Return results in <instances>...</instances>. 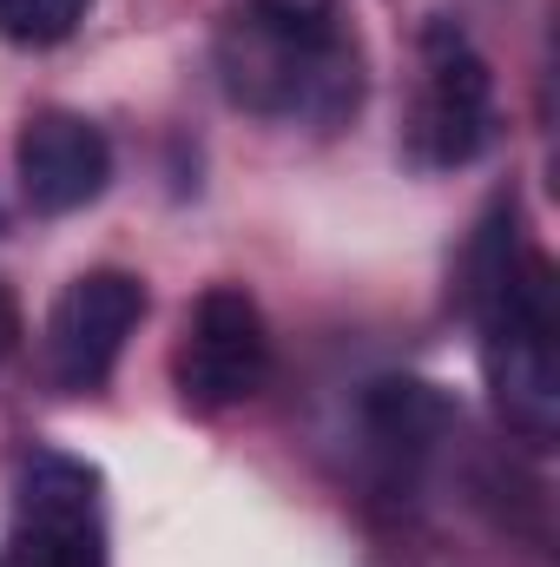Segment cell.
I'll list each match as a JSON object with an SVG mask.
<instances>
[{
  "label": "cell",
  "mask_w": 560,
  "mask_h": 567,
  "mask_svg": "<svg viewBox=\"0 0 560 567\" xmlns=\"http://www.w3.org/2000/svg\"><path fill=\"white\" fill-rule=\"evenodd\" d=\"M7 567H106V528H100V482H93V468H80L66 455H33L20 468Z\"/></svg>",
  "instance_id": "5"
},
{
  "label": "cell",
  "mask_w": 560,
  "mask_h": 567,
  "mask_svg": "<svg viewBox=\"0 0 560 567\" xmlns=\"http://www.w3.org/2000/svg\"><path fill=\"white\" fill-rule=\"evenodd\" d=\"M218 86L231 106L283 120V126H330L356 106V53L323 20L238 7L218 27Z\"/></svg>",
  "instance_id": "1"
},
{
  "label": "cell",
  "mask_w": 560,
  "mask_h": 567,
  "mask_svg": "<svg viewBox=\"0 0 560 567\" xmlns=\"http://www.w3.org/2000/svg\"><path fill=\"white\" fill-rule=\"evenodd\" d=\"M488 140H495V80L481 53L455 27H428L416 113H409V158L428 172H448L468 165Z\"/></svg>",
  "instance_id": "3"
},
{
  "label": "cell",
  "mask_w": 560,
  "mask_h": 567,
  "mask_svg": "<svg viewBox=\"0 0 560 567\" xmlns=\"http://www.w3.org/2000/svg\"><path fill=\"white\" fill-rule=\"evenodd\" d=\"M251 7H271V13H303V20H323L330 0H251Z\"/></svg>",
  "instance_id": "9"
},
{
  "label": "cell",
  "mask_w": 560,
  "mask_h": 567,
  "mask_svg": "<svg viewBox=\"0 0 560 567\" xmlns=\"http://www.w3.org/2000/svg\"><path fill=\"white\" fill-rule=\"evenodd\" d=\"M113 178V145L80 113H40L20 133V198L46 218L80 212L106 192Z\"/></svg>",
  "instance_id": "7"
},
{
  "label": "cell",
  "mask_w": 560,
  "mask_h": 567,
  "mask_svg": "<svg viewBox=\"0 0 560 567\" xmlns=\"http://www.w3.org/2000/svg\"><path fill=\"white\" fill-rule=\"evenodd\" d=\"M13 337H20V323H13V303H7V297H0V357H7V350H13Z\"/></svg>",
  "instance_id": "10"
},
{
  "label": "cell",
  "mask_w": 560,
  "mask_h": 567,
  "mask_svg": "<svg viewBox=\"0 0 560 567\" xmlns=\"http://www.w3.org/2000/svg\"><path fill=\"white\" fill-rule=\"evenodd\" d=\"M475 317L495 403L528 435H548L560 410V343H554V271L535 251H515L508 231H488L475 251Z\"/></svg>",
  "instance_id": "2"
},
{
  "label": "cell",
  "mask_w": 560,
  "mask_h": 567,
  "mask_svg": "<svg viewBox=\"0 0 560 567\" xmlns=\"http://www.w3.org/2000/svg\"><path fill=\"white\" fill-rule=\"evenodd\" d=\"M145 317V284L126 271H86L60 290L46 317V370L66 390H100Z\"/></svg>",
  "instance_id": "6"
},
{
  "label": "cell",
  "mask_w": 560,
  "mask_h": 567,
  "mask_svg": "<svg viewBox=\"0 0 560 567\" xmlns=\"http://www.w3.org/2000/svg\"><path fill=\"white\" fill-rule=\"evenodd\" d=\"M271 377V330H265V310L218 284L198 297L191 323H185V343H178V396L205 416L218 410H238L265 390Z\"/></svg>",
  "instance_id": "4"
},
{
  "label": "cell",
  "mask_w": 560,
  "mask_h": 567,
  "mask_svg": "<svg viewBox=\"0 0 560 567\" xmlns=\"http://www.w3.org/2000/svg\"><path fill=\"white\" fill-rule=\"evenodd\" d=\"M93 0H0V33L20 47H53L86 20Z\"/></svg>",
  "instance_id": "8"
}]
</instances>
